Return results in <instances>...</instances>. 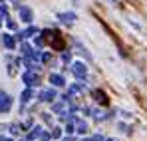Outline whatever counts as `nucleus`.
I'll return each instance as SVG.
<instances>
[{
	"label": "nucleus",
	"instance_id": "nucleus-3",
	"mask_svg": "<svg viewBox=\"0 0 147 141\" xmlns=\"http://www.w3.org/2000/svg\"><path fill=\"white\" fill-rule=\"evenodd\" d=\"M10 103H12V101H10V97H8L6 94H2V92H0V111L8 109V107H10Z\"/></svg>",
	"mask_w": 147,
	"mask_h": 141
},
{
	"label": "nucleus",
	"instance_id": "nucleus-12",
	"mask_svg": "<svg viewBox=\"0 0 147 141\" xmlns=\"http://www.w3.org/2000/svg\"><path fill=\"white\" fill-rule=\"evenodd\" d=\"M30 97H32V90H26L24 94H22V101H28Z\"/></svg>",
	"mask_w": 147,
	"mask_h": 141
},
{
	"label": "nucleus",
	"instance_id": "nucleus-2",
	"mask_svg": "<svg viewBox=\"0 0 147 141\" xmlns=\"http://www.w3.org/2000/svg\"><path fill=\"white\" fill-rule=\"evenodd\" d=\"M18 12H20V18H22L24 22H30V20H32V12H30V8L20 6V8H18Z\"/></svg>",
	"mask_w": 147,
	"mask_h": 141
},
{
	"label": "nucleus",
	"instance_id": "nucleus-13",
	"mask_svg": "<svg viewBox=\"0 0 147 141\" xmlns=\"http://www.w3.org/2000/svg\"><path fill=\"white\" fill-rule=\"evenodd\" d=\"M107 141H113V139H107Z\"/></svg>",
	"mask_w": 147,
	"mask_h": 141
},
{
	"label": "nucleus",
	"instance_id": "nucleus-6",
	"mask_svg": "<svg viewBox=\"0 0 147 141\" xmlns=\"http://www.w3.org/2000/svg\"><path fill=\"white\" fill-rule=\"evenodd\" d=\"M24 82L28 84V86H34V84L38 82V76L32 74V72H28V74H24Z\"/></svg>",
	"mask_w": 147,
	"mask_h": 141
},
{
	"label": "nucleus",
	"instance_id": "nucleus-5",
	"mask_svg": "<svg viewBox=\"0 0 147 141\" xmlns=\"http://www.w3.org/2000/svg\"><path fill=\"white\" fill-rule=\"evenodd\" d=\"M74 74L78 78H86V66L84 64H74Z\"/></svg>",
	"mask_w": 147,
	"mask_h": 141
},
{
	"label": "nucleus",
	"instance_id": "nucleus-1",
	"mask_svg": "<svg viewBox=\"0 0 147 141\" xmlns=\"http://www.w3.org/2000/svg\"><path fill=\"white\" fill-rule=\"evenodd\" d=\"M44 36H46V40L52 44V48H54V50H62V48H64V40L60 38V34H58V32L44 30Z\"/></svg>",
	"mask_w": 147,
	"mask_h": 141
},
{
	"label": "nucleus",
	"instance_id": "nucleus-8",
	"mask_svg": "<svg viewBox=\"0 0 147 141\" xmlns=\"http://www.w3.org/2000/svg\"><path fill=\"white\" fill-rule=\"evenodd\" d=\"M50 82L56 84V86H64V78L58 76V74H52V76H50Z\"/></svg>",
	"mask_w": 147,
	"mask_h": 141
},
{
	"label": "nucleus",
	"instance_id": "nucleus-10",
	"mask_svg": "<svg viewBox=\"0 0 147 141\" xmlns=\"http://www.w3.org/2000/svg\"><path fill=\"white\" fill-rule=\"evenodd\" d=\"M4 46L6 48H14V40H12V36H8V34H4Z\"/></svg>",
	"mask_w": 147,
	"mask_h": 141
},
{
	"label": "nucleus",
	"instance_id": "nucleus-9",
	"mask_svg": "<svg viewBox=\"0 0 147 141\" xmlns=\"http://www.w3.org/2000/svg\"><path fill=\"white\" fill-rule=\"evenodd\" d=\"M60 20L66 22V24H72L76 20V14H60Z\"/></svg>",
	"mask_w": 147,
	"mask_h": 141
},
{
	"label": "nucleus",
	"instance_id": "nucleus-4",
	"mask_svg": "<svg viewBox=\"0 0 147 141\" xmlns=\"http://www.w3.org/2000/svg\"><path fill=\"white\" fill-rule=\"evenodd\" d=\"M54 97H56V92H54V90H44V92L40 94V99H42V101H52Z\"/></svg>",
	"mask_w": 147,
	"mask_h": 141
},
{
	"label": "nucleus",
	"instance_id": "nucleus-11",
	"mask_svg": "<svg viewBox=\"0 0 147 141\" xmlns=\"http://www.w3.org/2000/svg\"><path fill=\"white\" fill-rule=\"evenodd\" d=\"M32 34H36V28H28L26 32H22V34H20V36H22V38H28V36H32Z\"/></svg>",
	"mask_w": 147,
	"mask_h": 141
},
{
	"label": "nucleus",
	"instance_id": "nucleus-7",
	"mask_svg": "<svg viewBox=\"0 0 147 141\" xmlns=\"http://www.w3.org/2000/svg\"><path fill=\"white\" fill-rule=\"evenodd\" d=\"M94 97H96L98 101H101L103 105H107V97H105V94H103V92H99V90H96V92H94Z\"/></svg>",
	"mask_w": 147,
	"mask_h": 141
}]
</instances>
